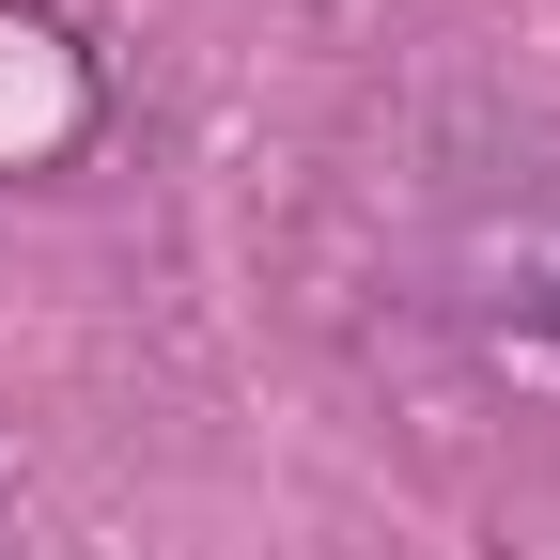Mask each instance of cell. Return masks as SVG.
<instances>
[{"instance_id":"obj_1","label":"cell","mask_w":560,"mask_h":560,"mask_svg":"<svg viewBox=\"0 0 560 560\" xmlns=\"http://www.w3.org/2000/svg\"><path fill=\"white\" fill-rule=\"evenodd\" d=\"M109 125V79H94V47L62 32V16H32V0H0V172H62L79 140Z\"/></svg>"}]
</instances>
